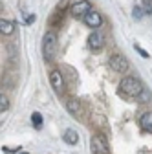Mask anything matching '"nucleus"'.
<instances>
[{
  "label": "nucleus",
  "instance_id": "nucleus-1",
  "mask_svg": "<svg viewBox=\"0 0 152 154\" xmlns=\"http://www.w3.org/2000/svg\"><path fill=\"white\" fill-rule=\"evenodd\" d=\"M143 85L136 79V77H125V79L119 83V94L126 95V97H139V94L143 92Z\"/></svg>",
  "mask_w": 152,
  "mask_h": 154
},
{
  "label": "nucleus",
  "instance_id": "nucleus-2",
  "mask_svg": "<svg viewBox=\"0 0 152 154\" xmlns=\"http://www.w3.org/2000/svg\"><path fill=\"white\" fill-rule=\"evenodd\" d=\"M55 51H57V35L55 31H48L42 38V53L48 61H51Z\"/></svg>",
  "mask_w": 152,
  "mask_h": 154
},
{
  "label": "nucleus",
  "instance_id": "nucleus-3",
  "mask_svg": "<svg viewBox=\"0 0 152 154\" xmlns=\"http://www.w3.org/2000/svg\"><path fill=\"white\" fill-rule=\"evenodd\" d=\"M90 149H92V154H110L108 141L103 134H93L90 140Z\"/></svg>",
  "mask_w": 152,
  "mask_h": 154
},
{
  "label": "nucleus",
  "instance_id": "nucleus-4",
  "mask_svg": "<svg viewBox=\"0 0 152 154\" xmlns=\"http://www.w3.org/2000/svg\"><path fill=\"white\" fill-rule=\"evenodd\" d=\"M90 11H92V4L88 2V0H79V2L71 8L70 13H71L73 18H84Z\"/></svg>",
  "mask_w": 152,
  "mask_h": 154
},
{
  "label": "nucleus",
  "instance_id": "nucleus-5",
  "mask_svg": "<svg viewBox=\"0 0 152 154\" xmlns=\"http://www.w3.org/2000/svg\"><path fill=\"white\" fill-rule=\"evenodd\" d=\"M108 64H110V68L114 70V72H126L128 70V61H126V57H123V55H110V59H108Z\"/></svg>",
  "mask_w": 152,
  "mask_h": 154
},
{
  "label": "nucleus",
  "instance_id": "nucleus-6",
  "mask_svg": "<svg viewBox=\"0 0 152 154\" xmlns=\"http://www.w3.org/2000/svg\"><path fill=\"white\" fill-rule=\"evenodd\" d=\"M88 46H90L92 51L103 50V46H105V35H103L101 31H93V33L88 37Z\"/></svg>",
  "mask_w": 152,
  "mask_h": 154
},
{
  "label": "nucleus",
  "instance_id": "nucleus-7",
  "mask_svg": "<svg viewBox=\"0 0 152 154\" xmlns=\"http://www.w3.org/2000/svg\"><path fill=\"white\" fill-rule=\"evenodd\" d=\"M50 81H51V86H53V90L57 94H61L64 90V79H62V73L59 70H53L50 73Z\"/></svg>",
  "mask_w": 152,
  "mask_h": 154
},
{
  "label": "nucleus",
  "instance_id": "nucleus-8",
  "mask_svg": "<svg viewBox=\"0 0 152 154\" xmlns=\"http://www.w3.org/2000/svg\"><path fill=\"white\" fill-rule=\"evenodd\" d=\"M83 20H84V24L88 26V28H99L101 24H103V17H101V13H97V11H90L84 18H83Z\"/></svg>",
  "mask_w": 152,
  "mask_h": 154
},
{
  "label": "nucleus",
  "instance_id": "nucleus-9",
  "mask_svg": "<svg viewBox=\"0 0 152 154\" xmlns=\"http://www.w3.org/2000/svg\"><path fill=\"white\" fill-rule=\"evenodd\" d=\"M66 110L73 118H81L83 116V106H81V101H77V99H68L66 101Z\"/></svg>",
  "mask_w": 152,
  "mask_h": 154
},
{
  "label": "nucleus",
  "instance_id": "nucleus-10",
  "mask_svg": "<svg viewBox=\"0 0 152 154\" xmlns=\"http://www.w3.org/2000/svg\"><path fill=\"white\" fill-rule=\"evenodd\" d=\"M139 127L145 132H152V112H145L139 118Z\"/></svg>",
  "mask_w": 152,
  "mask_h": 154
},
{
  "label": "nucleus",
  "instance_id": "nucleus-11",
  "mask_svg": "<svg viewBox=\"0 0 152 154\" xmlns=\"http://www.w3.org/2000/svg\"><path fill=\"white\" fill-rule=\"evenodd\" d=\"M62 140H64V143H68V145H77V141H79L77 130H71V128H68V130L62 134Z\"/></svg>",
  "mask_w": 152,
  "mask_h": 154
},
{
  "label": "nucleus",
  "instance_id": "nucleus-12",
  "mask_svg": "<svg viewBox=\"0 0 152 154\" xmlns=\"http://www.w3.org/2000/svg\"><path fill=\"white\" fill-rule=\"evenodd\" d=\"M0 31H2V35H11L15 31V22L11 20H0Z\"/></svg>",
  "mask_w": 152,
  "mask_h": 154
},
{
  "label": "nucleus",
  "instance_id": "nucleus-13",
  "mask_svg": "<svg viewBox=\"0 0 152 154\" xmlns=\"http://www.w3.org/2000/svg\"><path fill=\"white\" fill-rule=\"evenodd\" d=\"M31 123H33L35 128H41V127H42V116H41L39 112H33V114H31Z\"/></svg>",
  "mask_w": 152,
  "mask_h": 154
},
{
  "label": "nucleus",
  "instance_id": "nucleus-14",
  "mask_svg": "<svg viewBox=\"0 0 152 154\" xmlns=\"http://www.w3.org/2000/svg\"><path fill=\"white\" fill-rule=\"evenodd\" d=\"M138 101H139V103H150V101H152V94H150L147 88H143V92L139 94Z\"/></svg>",
  "mask_w": 152,
  "mask_h": 154
},
{
  "label": "nucleus",
  "instance_id": "nucleus-15",
  "mask_svg": "<svg viewBox=\"0 0 152 154\" xmlns=\"http://www.w3.org/2000/svg\"><path fill=\"white\" fill-rule=\"evenodd\" d=\"M8 108H9V99H8L6 95L2 94V95H0V112L4 114V112H6Z\"/></svg>",
  "mask_w": 152,
  "mask_h": 154
},
{
  "label": "nucleus",
  "instance_id": "nucleus-16",
  "mask_svg": "<svg viewBox=\"0 0 152 154\" xmlns=\"http://www.w3.org/2000/svg\"><path fill=\"white\" fill-rule=\"evenodd\" d=\"M141 6L145 13H152V0H141Z\"/></svg>",
  "mask_w": 152,
  "mask_h": 154
},
{
  "label": "nucleus",
  "instance_id": "nucleus-17",
  "mask_svg": "<svg viewBox=\"0 0 152 154\" xmlns=\"http://www.w3.org/2000/svg\"><path fill=\"white\" fill-rule=\"evenodd\" d=\"M143 15H145V11H143V8H139V6H136V8H134V11H132V17L138 18V20H139Z\"/></svg>",
  "mask_w": 152,
  "mask_h": 154
},
{
  "label": "nucleus",
  "instance_id": "nucleus-18",
  "mask_svg": "<svg viewBox=\"0 0 152 154\" xmlns=\"http://www.w3.org/2000/svg\"><path fill=\"white\" fill-rule=\"evenodd\" d=\"M134 48H136V51H138V53H139V55L143 57V59H148V57H150V55H148V53H147V51H145V50H143L141 46H138V44H136Z\"/></svg>",
  "mask_w": 152,
  "mask_h": 154
},
{
  "label": "nucleus",
  "instance_id": "nucleus-19",
  "mask_svg": "<svg viewBox=\"0 0 152 154\" xmlns=\"http://www.w3.org/2000/svg\"><path fill=\"white\" fill-rule=\"evenodd\" d=\"M35 18H37L35 15H28V17H26V24H31V22H35Z\"/></svg>",
  "mask_w": 152,
  "mask_h": 154
},
{
  "label": "nucleus",
  "instance_id": "nucleus-20",
  "mask_svg": "<svg viewBox=\"0 0 152 154\" xmlns=\"http://www.w3.org/2000/svg\"><path fill=\"white\" fill-rule=\"evenodd\" d=\"M20 154H28V152H20Z\"/></svg>",
  "mask_w": 152,
  "mask_h": 154
}]
</instances>
